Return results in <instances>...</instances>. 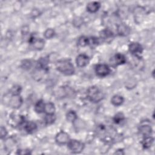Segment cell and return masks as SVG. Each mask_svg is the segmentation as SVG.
<instances>
[{"label": "cell", "mask_w": 155, "mask_h": 155, "mask_svg": "<svg viewBox=\"0 0 155 155\" xmlns=\"http://www.w3.org/2000/svg\"><path fill=\"white\" fill-rule=\"evenodd\" d=\"M56 68L61 73L70 76L74 73V68L73 64L68 59L60 60L56 64Z\"/></svg>", "instance_id": "cell-1"}, {"label": "cell", "mask_w": 155, "mask_h": 155, "mask_svg": "<svg viewBox=\"0 0 155 155\" xmlns=\"http://www.w3.org/2000/svg\"><path fill=\"white\" fill-rule=\"evenodd\" d=\"M88 99L93 102H98L104 97V94L102 91L96 86L89 87L87 92Z\"/></svg>", "instance_id": "cell-2"}, {"label": "cell", "mask_w": 155, "mask_h": 155, "mask_svg": "<svg viewBox=\"0 0 155 155\" xmlns=\"http://www.w3.org/2000/svg\"><path fill=\"white\" fill-rule=\"evenodd\" d=\"M8 97H7V96L5 95L4 96V98L5 99H2L3 102L5 104H7L8 105H9L10 107L13 108H18L21 107L22 103V97L19 96V94L18 95H16V94H12L10 93V96H8Z\"/></svg>", "instance_id": "cell-3"}, {"label": "cell", "mask_w": 155, "mask_h": 155, "mask_svg": "<svg viewBox=\"0 0 155 155\" xmlns=\"http://www.w3.org/2000/svg\"><path fill=\"white\" fill-rule=\"evenodd\" d=\"M68 149L73 153H80L85 147V145L81 141L77 140H70L67 143Z\"/></svg>", "instance_id": "cell-4"}, {"label": "cell", "mask_w": 155, "mask_h": 155, "mask_svg": "<svg viewBox=\"0 0 155 155\" xmlns=\"http://www.w3.org/2000/svg\"><path fill=\"white\" fill-rule=\"evenodd\" d=\"M95 72L98 76L105 77L110 73V68L106 64H99L96 66Z\"/></svg>", "instance_id": "cell-5"}, {"label": "cell", "mask_w": 155, "mask_h": 155, "mask_svg": "<svg viewBox=\"0 0 155 155\" xmlns=\"http://www.w3.org/2000/svg\"><path fill=\"white\" fill-rule=\"evenodd\" d=\"M70 140L69 135L66 132L63 131L59 132L55 137V140L59 145L67 144Z\"/></svg>", "instance_id": "cell-6"}, {"label": "cell", "mask_w": 155, "mask_h": 155, "mask_svg": "<svg viewBox=\"0 0 155 155\" xmlns=\"http://www.w3.org/2000/svg\"><path fill=\"white\" fill-rule=\"evenodd\" d=\"M28 42L32 45L33 47L37 50H42L44 47V41L41 38H36L34 36H31Z\"/></svg>", "instance_id": "cell-7"}, {"label": "cell", "mask_w": 155, "mask_h": 155, "mask_svg": "<svg viewBox=\"0 0 155 155\" xmlns=\"http://www.w3.org/2000/svg\"><path fill=\"white\" fill-rule=\"evenodd\" d=\"M130 52L135 55L136 56H139L142 53L143 48L142 45L138 42H132L129 45L128 47Z\"/></svg>", "instance_id": "cell-8"}, {"label": "cell", "mask_w": 155, "mask_h": 155, "mask_svg": "<svg viewBox=\"0 0 155 155\" xmlns=\"http://www.w3.org/2000/svg\"><path fill=\"white\" fill-rule=\"evenodd\" d=\"M125 62L126 58L121 53L116 54L111 59V64L114 67L124 64Z\"/></svg>", "instance_id": "cell-9"}, {"label": "cell", "mask_w": 155, "mask_h": 155, "mask_svg": "<svg viewBox=\"0 0 155 155\" xmlns=\"http://www.w3.org/2000/svg\"><path fill=\"white\" fill-rule=\"evenodd\" d=\"M100 37L102 40L106 42H110L114 38L112 31L108 28H105L100 32Z\"/></svg>", "instance_id": "cell-10"}, {"label": "cell", "mask_w": 155, "mask_h": 155, "mask_svg": "<svg viewBox=\"0 0 155 155\" xmlns=\"http://www.w3.org/2000/svg\"><path fill=\"white\" fill-rule=\"evenodd\" d=\"M90 62L89 58L84 54H79L76 59V62L79 67H84L87 66Z\"/></svg>", "instance_id": "cell-11"}, {"label": "cell", "mask_w": 155, "mask_h": 155, "mask_svg": "<svg viewBox=\"0 0 155 155\" xmlns=\"http://www.w3.org/2000/svg\"><path fill=\"white\" fill-rule=\"evenodd\" d=\"M117 33L119 36H126L130 34V28L125 24L122 23L117 26Z\"/></svg>", "instance_id": "cell-12"}, {"label": "cell", "mask_w": 155, "mask_h": 155, "mask_svg": "<svg viewBox=\"0 0 155 155\" xmlns=\"http://www.w3.org/2000/svg\"><path fill=\"white\" fill-rule=\"evenodd\" d=\"M24 121V118L23 116L20 115H13L11 116L9 124L12 125L13 127H17L21 125Z\"/></svg>", "instance_id": "cell-13"}, {"label": "cell", "mask_w": 155, "mask_h": 155, "mask_svg": "<svg viewBox=\"0 0 155 155\" xmlns=\"http://www.w3.org/2000/svg\"><path fill=\"white\" fill-rule=\"evenodd\" d=\"M139 130L140 133L144 137L150 136L153 131L151 126L149 124H143V123L139 127Z\"/></svg>", "instance_id": "cell-14"}, {"label": "cell", "mask_w": 155, "mask_h": 155, "mask_svg": "<svg viewBox=\"0 0 155 155\" xmlns=\"http://www.w3.org/2000/svg\"><path fill=\"white\" fill-rule=\"evenodd\" d=\"M101 4L98 2H91L87 5V10L90 13H95L99 9Z\"/></svg>", "instance_id": "cell-15"}, {"label": "cell", "mask_w": 155, "mask_h": 155, "mask_svg": "<svg viewBox=\"0 0 155 155\" xmlns=\"http://www.w3.org/2000/svg\"><path fill=\"white\" fill-rule=\"evenodd\" d=\"M153 142H154L153 137H152L150 136H148L144 137L141 143H142L143 148L148 149V148H150L152 146Z\"/></svg>", "instance_id": "cell-16"}, {"label": "cell", "mask_w": 155, "mask_h": 155, "mask_svg": "<svg viewBox=\"0 0 155 155\" xmlns=\"http://www.w3.org/2000/svg\"><path fill=\"white\" fill-rule=\"evenodd\" d=\"M24 128L27 133H32L36 130L37 125L34 122L28 121L25 124Z\"/></svg>", "instance_id": "cell-17"}, {"label": "cell", "mask_w": 155, "mask_h": 155, "mask_svg": "<svg viewBox=\"0 0 155 155\" xmlns=\"http://www.w3.org/2000/svg\"><path fill=\"white\" fill-rule=\"evenodd\" d=\"M124 99L122 96L116 94L112 97L111 99V102L114 106H119L121 104H122V103L124 102Z\"/></svg>", "instance_id": "cell-18"}, {"label": "cell", "mask_w": 155, "mask_h": 155, "mask_svg": "<svg viewBox=\"0 0 155 155\" xmlns=\"http://www.w3.org/2000/svg\"><path fill=\"white\" fill-rule=\"evenodd\" d=\"M45 104L42 100L38 101L35 105V110L38 113H42L44 112Z\"/></svg>", "instance_id": "cell-19"}, {"label": "cell", "mask_w": 155, "mask_h": 155, "mask_svg": "<svg viewBox=\"0 0 155 155\" xmlns=\"http://www.w3.org/2000/svg\"><path fill=\"white\" fill-rule=\"evenodd\" d=\"M55 111V107L54 104L52 102H48L45 105L44 112L46 114H54Z\"/></svg>", "instance_id": "cell-20"}, {"label": "cell", "mask_w": 155, "mask_h": 155, "mask_svg": "<svg viewBox=\"0 0 155 155\" xmlns=\"http://www.w3.org/2000/svg\"><path fill=\"white\" fill-rule=\"evenodd\" d=\"M89 44V38L82 36L79 38L78 40V45L80 47H85Z\"/></svg>", "instance_id": "cell-21"}, {"label": "cell", "mask_w": 155, "mask_h": 155, "mask_svg": "<svg viewBox=\"0 0 155 155\" xmlns=\"http://www.w3.org/2000/svg\"><path fill=\"white\" fill-rule=\"evenodd\" d=\"M38 66L40 68L46 70L48 69L47 64H48V59L46 58H41L38 62Z\"/></svg>", "instance_id": "cell-22"}, {"label": "cell", "mask_w": 155, "mask_h": 155, "mask_svg": "<svg viewBox=\"0 0 155 155\" xmlns=\"http://www.w3.org/2000/svg\"><path fill=\"white\" fill-rule=\"evenodd\" d=\"M78 117V116H77V114L76 113L75 111H69L67 114H66V119L68 121V122H74Z\"/></svg>", "instance_id": "cell-23"}, {"label": "cell", "mask_w": 155, "mask_h": 155, "mask_svg": "<svg viewBox=\"0 0 155 155\" xmlns=\"http://www.w3.org/2000/svg\"><path fill=\"white\" fill-rule=\"evenodd\" d=\"M125 119L124 115L122 113H117L113 117V121L115 124H119L122 122Z\"/></svg>", "instance_id": "cell-24"}, {"label": "cell", "mask_w": 155, "mask_h": 155, "mask_svg": "<svg viewBox=\"0 0 155 155\" xmlns=\"http://www.w3.org/2000/svg\"><path fill=\"white\" fill-rule=\"evenodd\" d=\"M45 122L46 124H51L56 120V117L54 114H46L45 117Z\"/></svg>", "instance_id": "cell-25"}, {"label": "cell", "mask_w": 155, "mask_h": 155, "mask_svg": "<svg viewBox=\"0 0 155 155\" xmlns=\"http://www.w3.org/2000/svg\"><path fill=\"white\" fill-rule=\"evenodd\" d=\"M55 32L52 28H48L44 32V36L47 39H51L54 36Z\"/></svg>", "instance_id": "cell-26"}, {"label": "cell", "mask_w": 155, "mask_h": 155, "mask_svg": "<svg viewBox=\"0 0 155 155\" xmlns=\"http://www.w3.org/2000/svg\"><path fill=\"white\" fill-rule=\"evenodd\" d=\"M99 44V39L96 37H91L89 38V45L91 47H95Z\"/></svg>", "instance_id": "cell-27"}, {"label": "cell", "mask_w": 155, "mask_h": 155, "mask_svg": "<svg viewBox=\"0 0 155 155\" xmlns=\"http://www.w3.org/2000/svg\"><path fill=\"white\" fill-rule=\"evenodd\" d=\"M21 91V87L19 85H15L13 86L10 91V93L12 94L18 95L20 94Z\"/></svg>", "instance_id": "cell-28"}, {"label": "cell", "mask_w": 155, "mask_h": 155, "mask_svg": "<svg viewBox=\"0 0 155 155\" xmlns=\"http://www.w3.org/2000/svg\"><path fill=\"white\" fill-rule=\"evenodd\" d=\"M22 67L25 69H28L31 67V63L30 61L28 60H25L23 61V62L22 63Z\"/></svg>", "instance_id": "cell-29"}, {"label": "cell", "mask_w": 155, "mask_h": 155, "mask_svg": "<svg viewBox=\"0 0 155 155\" xmlns=\"http://www.w3.org/2000/svg\"><path fill=\"white\" fill-rule=\"evenodd\" d=\"M0 134H1V138L4 139L5 137V136L7 134V131L5 127L3 126H1V131H0Z\"/></svg>", "instance_id": "cell-30"}, {"label": "cell", "mask_w": 155, "mask_h": 155, "mask_svg": "<svg viewBox=\"0 0 155 155\" xmlns=\"http://www.w3.org/2000/svg\"><path fill=\"white\" fill-rule=\"evenodd\" d=\"M16 153L20 154H31V152L30 151V150H18V152Z\"/></svg>", "instance_id": "cell-31"}, {"label": "cell", "mask_w": 155, "mask_h": 155, "mask_svg": "<svg viewBox=\"0 0 155 155\" xmlns=\"http://www.w3.org/2000/svg\"><path fill=\"white\" fill-rule=\"evenodd\" d=\"M115 154H124V152L122 150H117V151H116V152L114 153Z\"/></svg>", "instance_id": "cell-32"}]
</instances>
